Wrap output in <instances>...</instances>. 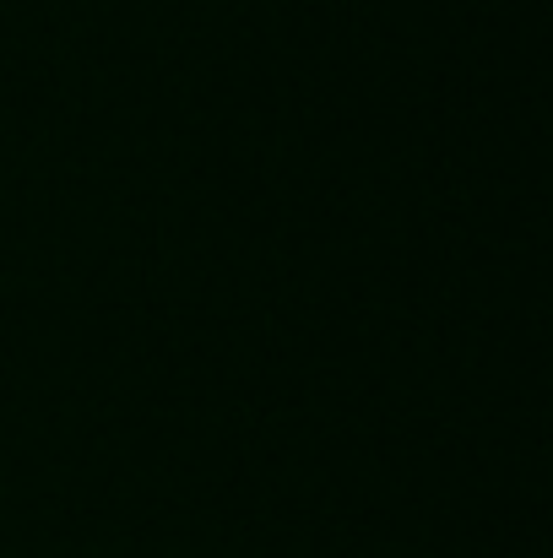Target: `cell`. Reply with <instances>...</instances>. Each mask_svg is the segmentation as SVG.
I'll use <instances>...</instances> for the list:
<instances>
[]
</instances>
